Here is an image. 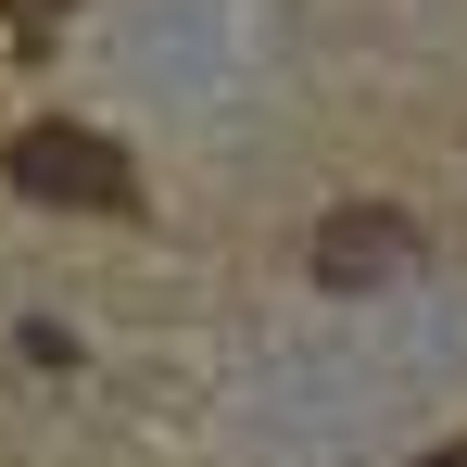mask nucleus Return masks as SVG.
Listing matches in <instances>:
<instances>
[{
  "label": "nucleus",
  "instance_id": "obj_3",
  "mask_svg": "<svg viewBox=\"0 0 467 467\" xmlns=\"http://www.w3.org/2000/svg\"><path fill=\"white\" fill-rule=\"evenodd\" d=\"M417 467H467V442H442V455H417Z\"/></svg>",
  "mask_w": 467,
  "mask_h": 467
},
{
  "label": "nucleus",
  "instance_id": "obj_1",
  "mask_svg": "<svg viewBox=\"0 0 467 467\" xmlns=\"http://www.w3.org/2000/svg\"><path fill=\"white\" fill-rule=\"evenodd\" d=\"M0 177H13L26 202H77V215H127V202H140L127 152L88 140V127H13V140H0Z\"/></svg>",
  "mask_w": 467,
  "mask_h": 467
},
{
  "label": "nucleus",
  "instance_id": "obj_2",
  "mask_svg": "<svg viewBox=\"0 0 467 467\" xmlns=\"http://www.w3.org/2000/svg\"><path fill=\"white\" fill-rule=\"evenodd\" d=\"M404 253H417V228H404V215H379V202L316 215V228H304V265H316V278H341V291H354V278H391Z\"/></svg>",
  "mask_w": 467,
  "mask_h": 467
}]
</instances>
